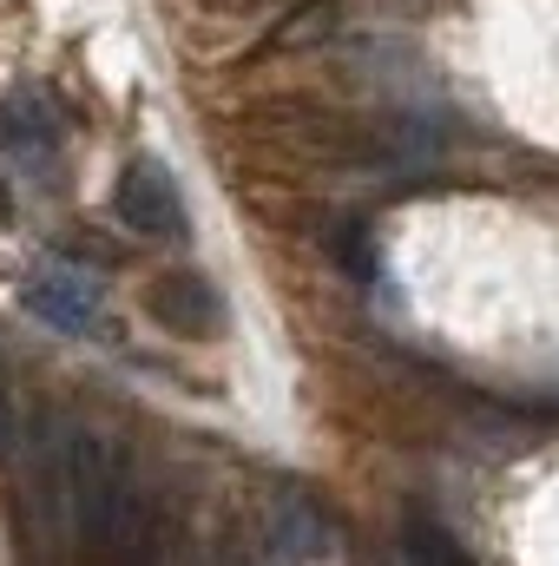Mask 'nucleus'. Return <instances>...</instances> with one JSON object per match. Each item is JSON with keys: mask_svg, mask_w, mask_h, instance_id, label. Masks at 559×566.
<instances>
[{"mask_svg": "<svg viewBox=\"0 0 559 566\" xmlns=\"http://www.w3.org/2000/svg\"><path fill=\"white\" fill-rule=\"evenodd\" d=\"M395 566H467V547L441 521H409L402 527V560Z\"/></svg>", "mask_w": 559, "mask_h": 566, "instance_id": "8", "label": "nucleus"}, {"mask_svg": "<svg viewBox=\"0 0 559 566\" xmlns=\"http://www.w3.org/2000/svg\"><path fill=\"white\" fill-rule=\"evenodd\" d=\"M0 139L13 145L27 165H53V151H60V133H53V119H46V106L33 93H13L0 106Z\"/></svg>", "mask_w": 559, "mask_h": 566, "instance_id": "7", "label": "nucleus"}, {"mask_svg": "<svg viewBox=\"0 0 559 566\" xmlns=\"http://www.w3.org/2000/svg\"><path fill=\"white\" fill-rule=\"evenodd\" d=\"M99 566H184V547H178V521H171V507L145 488L139 514L126 521V534L106 547V560Z\"/></svg>", "mask_w": 559, "mask_h": 566, "instance_id": "5", "label": "nucleus"}, {"mask_svg": "<svg viewBox=\"0 0 559 566\" xmlns=\"http://www.w3.org/2000/svg\"><path fill=\"white\" fill-rule=\"evenodd\" d=\"M27 303L46 323H60V329H93L99 310H106V290H99V277L86 264H73V258H40L27 271Z\"/></svg>", "mask_w": 559, "mask_h": 566, "instance_id": "2", "label": "nucleus"}, {"mask_svg": "<svg viewBox=\"0 0 559 566\" xmlns=\"http://www.w3.org/2000/svg\"><path fill=\"white\" fill-rule=\"evenodd\" d=\"M264 547L283 566H316V560L336 554V527H329V514L303 488H283V494H271V507H264Z\"/></svg>", "mask_w": 559, "mask_h": 566, "instance_id": "4", "label": "nucleus"}, {"mask_svg": "<svg viewBox=\"0 0 559 566\" xmlns=\"http://www.w3.org/2000/svg\"><path fill=\"white\" fill-rule=\"evenodd\" d=\"M113 211H119V224L139 231V238H184V198H178L171 171L151 165V158H133V165L119 171Z\"/></svg>", "mask_w": 559, "mask_h": 566, "instance_id": "3", "label": "nucleus"}, {"mask_svg": "<svg viewBox=\"0 0 559 566\" xmlns=\"http://www.w3.org/2000/svg\"><path fill=\"white\" fill-rule=\"evenodd\" d=\"M13 441H20V409H13V382L0 369V461L13 454Z\"/></svg>", "mask_w": 559, "mask_h": 566, "instance_id": "9", "label": "nucleus"}, {"mask_svg": "<svg viewBox=\"0 0 559 566\" xmlns=\"http://www.w3.org/2000/svg\"><path fill=\"white\" fill-rule=\"evenodd\" d=\"M80 434L86 422H73L66 409H46L33 428H20L7 454L20 468V534L40 566L80 554Z\"/></svg>", "mask_w": 559, "mask_h": 566, "instance_id": "1", "label": "nucleus"}, {"mask_svg": "<svg viewBox=\"0 0 559 566\" xmlns=\"http://www.w3.org/2000/svg\"><path fill=\"white\" fill-rule=\"evenodd\" d=\"M151 316L165 329H178V336H211V329H224V296H218L211 277L171 271V277H158V290H151Z\"/></svg>", "mask_w": 559, "mask_h": 566, "instance_id": "6", "label": "nucleus"}]
</instances>
